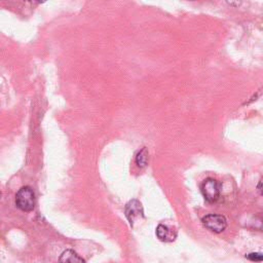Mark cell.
Listing matches in <instances>:
<instances>
[{"label":"cell","instance_id":"obj_1","mask_svg":"<svg viewBox=\"0 0 263 263\" xmlns=\"http://www.w3.org/2000/svg\"><path fill=\"white\" fill-rule=\"evenodd\" d=\"M15 205L24 212H31L35 208V193L30 186H24L15 194Z\"/></svg>","mask_w":263,"mask_h":263},{"label":"cell","instance_id":"obj_2","mask_svg":"<svg viewBox=\"0 0 263 263\" xmlns=\"http://www.w3.org/2000/svg\"><path fill=\"white\" fill-rule=\"evenodd\" d=\"M200 190L204 199L213 203V202H216L220 197L221 185L217 180L213 178H208L201 183Z\"/></svg>","mask_w":263,"mask_h":263},{"label":"cell","instance_id":"obj_3","mask_svg":"<svg viewBox=\"0 0 263 263\" xmlns=\"http://www.w3.org/2000/svg\"><path fill=\"white\" fill-rule=\"evenodd\" d=\"M201 222L209 230L220 233L227 227V220L224 216L218 214H209L201 219Z\"/></svg>","mask_w":263,"mask_h":263},{"label":"cell","instance_id":"obj_4","mask_svg":"<svg viewBox=\"0 0 263 263\" xmlns=\"http://www.w3.org/2000/svg\"><path fill=\"white\" fill-rule=\"evenodd\" d=\"M125 216L130 225H134L135 222L143 218L144 212L141 202L137 199L129 200L125 205Z\"/></svg>","mask_w":263,"mask_h":263},{"label":"cell","instance_id":"obj_5","mask_svg":"<svg viewBox=\"0 0 263 263\" xmlns=\"http://www.w3.org/2000/svg\"><path fill=\"white\" fill-rule=\"evenodd\" d=\"M156 235L161 241L168 242V241H173L176 238L177 232L171 229L170 227H167L166 225L159 224L156 228Z\"/></svg>","mask_w":263,"mask_h":263},{"label":"cell","instance_id":"obj_6","mask_svg":"<svg viewBox=\"0 0 263 263\" xmlns=\"http://www.w3.org/2000/svg\"><path fill=\"white\" fill-rule=\"evenodd\" d=\"M59 263H84V260L73 250H66L61 254Z\"/></svg>","mask_w":263,"mask_h":263},{"label":"cell","instance_id":"obj_7","mask_svg":"<svg viewBox=\"0 0 263 263\" xmlns=\"http://www.w3.org/2000/svg\"><path fill=\"white\" fill-rule=\"evenodd\" d=\"M147 163H148V151L144 147L138 152V154L136 156V164L139 167H145L147 165Z\"/></svg>","mask_w":263,"mask_h":263},{"label":"cell","instance_id":"obj_8","mask_svg":"<svg viewBox=\"0 0 263 263\" xmlns=\"http://www.w3.org/2000/svg\"><path fill=\"white\" fill-rule=\"evenodd\" d=\"M246 257L251 261H257V262H261L263 259L262 254H260V253H250Z\"/></svg>","mask_w":263,"mask_h":263},{"label":"cell","instance_id":"obj_9","mask_svg":"<svg viewBox=\"0 0 263 263\" xmlns=\"http://www.w3.org/2000/svg\"><path fill=\"white\" fill-rule=\"evenodd\" d=\"M258 190L260 191V194H261V181H260L259 184H258Z\"/></svg>","mask_w":263,"mask_h":263},{"label":"cell","instance_id":"obj_10","mask_svg":"<svg viewBox=\"0 0 263 263\" xmlns=\"http://www.w3.org/2000/svg\"><path fill=\"white\" fill-rule=\"evenodd\" d=\"M0 198H1V192H0Z\"/></svg>","mask_w":263,"mask_h":263}]
</instances>
